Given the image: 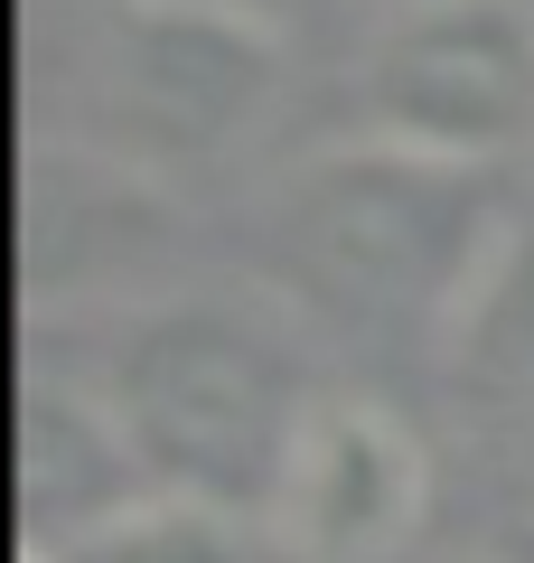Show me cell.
I'll list each match as a JSON object with an SVG mask.
<instances>
[{"label":"cell","instance_id":"ba28073f","mask_svg":"<svg viewBox=\"0 0 534 563\" xmlns=\"http://www.w3.org/2000/svg\"><path fill=\"white\" fill-rule=\"evenodd\" d=\"M263 526L235 507H198V498H141L132 517H113L103 536L66 544L47 563H263Z\"/></svg>","mask_w":534,"mask_h":563},{"label":"cell","instance_id":"8fae6325","mask_svg":"<svg viewBox=\"0 0 534 563\" xmlns=\"http://www.w3.org/2000/svg\"><path fill=\"white\" fill-rule=\"evenodd\" d=\"M366 10H376V20H403V10H432V0H366Z\"/></svg>","mask_w":534,"mask_h":563},{"label":"cell","instance_id":"277c9868","mask_svg":"<svg viewBox=\"0 0 534 563\" xmlns=\"http://www.w3.org/2000/svg\"><path fill=\"white\" fill-rule=\"evenodd\" d=\"M356 132L459 169H507L534 151V10L525 0H432L376 20L356 76Z\"/></svg>","mask_w":534,"mask_h":563},{"label":"cell","instance_id":"8992f818","mask_svg":"<svg viewBox=\"0 0 534 563\" xmlns=\"http://www.w3.org/2000/svg\"><path fill=\"white\" fill-rule=\"evenodd\" d=\"M20 536L29 563L66 554V544L103 536L113 517H132L141 498H159L141 470L132 432L113 422V404L85 376H38L29 385V422H20Z\"/></svg>","mask_w":534,"mask_h":563},{"label":"cell","instance_id":"52a82bcc","mask_svg":"<svg viewBox=\"0 0 534 563\" xmlns=\"http://www.w3.org/2000/svg\"><path fill=\"white\" fill-rule=\"evenodd\" d=\"M441 376H450L469 451L515 488V517H525L534 507V235H515V254L497 263L488 301L469 310Z\"/></svg>","mask_w":534,"mask_h":563},{"label":"cell","instance_id":"5b68a950","mask_svg":"<svg viewBox=\"0 0 534 563\" xmlns=\"http://www.w3.org/2000/svg\"><path fill=\"white\" fill-rule=\"evenodd\" d=\"M441 507L432 442L394 413L385 395H319L300 422L291 470L272 488V536L281 563H403Z\"/></svg>","mask_w":534,"mask_h":563},{"label":"cell","instance_id":"30bf717a","mask_svg":"<svg viewBox=\"0 0 534 563\" xmlns=\"http://www.w3.org/2000/svg\"><path fill=\"white\" fill-rule=\"evenodd\" d=\"M235 10H254V20H272V29H291L300 10H319V0H235Z\"/></svg>","mask_w":534,"mask_h":563},{"label":"cell","instance_id":"9c48e42d","mask_svg":"<svg viewBox=\"0 0 534 563\" xmlns=\"http://www.w3.org/2000/svg\"><path fill=\"white\" fill-rule=\"evenodd\" d=\"M488 563H534V507L507 526V536H497V554H488Z\"/></svg>","mask_w":534,"mask_h":563},{"label":"cell","instance_id":"7a4b0ae2","mask_svg":"<svg viewBox=\"0 0 534 563\" xmlns=\"http://www.w3.org/2000/svg\"><path fill=\"white\" fill-rule=\"evenodd\" d=\"M76 376L113 404L159 498L235 507L254 526L272 517L300 422L329 395L310 376L300 310L254 291H169L122 310Z\"/></svg>","mask_w":534,"mask_h":563},{"label":"cell","instance_id":"6da1fadb","mask_svg":"<svg viewBox=\"0 0 534 563\" xmlns=\"http://www.w3.org/2000/svg\"><path fill=\"white\" fill-rule=\"evenodd\" d=\"M507 254V169L422 161L376 132L300 161L291 188L272 198L281 301L337 329L347 347H385V357L450 366L459 329L488 301Z\"/></svg>","mask_w":534,"mask_h":563},{"label":"cell","instance_id":"3957f363","mask_svg":"<svg viewBox=\"0 0 534 563\" xmlns=\"http://www.w3.org/2000/svg\"><path fill=\"white\" fill-rule=\"evenodd\" d=\"M291 85V29L235 0H85L66 47L76 141L141 179H198L263 141Z\"/></svg>","mask_w":534,"mask_h":563}]
</instances>
